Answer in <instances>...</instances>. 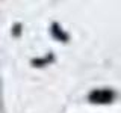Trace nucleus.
Returning a JSON list of instances; mask_svg holds the SVG:
<instances>
[{
  "label": "nucleus",
  "instance_id": "1",
  "mask_svg": "<svg viewBox=\"0 0 121 113\" xmlns=\"http://www.w3.org/2000/svg\"><path fill=\"white\" fill-rule=\"evenodd\" d=\"M92 98H98V100H101V101H108L109 98H111V93H108V92H98V93H94Z\"/></svg>",
  "mask_w": 121,
  "mask_h": 113
}]
</instances>
